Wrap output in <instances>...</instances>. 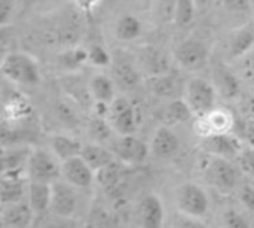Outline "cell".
I'll return each mask as SVG.
<instances>
[{"mask_svg":"<svg viewBox=\"0 0 254 228\" xmlns=\"http://www.w3.org/2000/svg\"><path fill=\"white\" fill-rule=\"evenodd\" d=\"M82 146L84 145L78 139L67 135H54L50 140V149L56 154V157L60 161L81 155Z\"/></svg>","mask_w":254,"mask_h":228,"instance_id":"obj_26","label":"cell"},{"mask_svg":"<svg viewBox=\"0 0 254 228\" xmlns=\"http://www.w3.org/2000/svg\"><path fill=\"white\" fill-rule=\"evenodd\" d=\"M241 60H242V66H241L242 78L254 88V48Z\"/></svg>","mask_w":254,"mask_h":228,"instance_id":"obj_39","label":"cell"},{"mask_svg":"<svg viewBox=\"0 0 254 228\" xmlns=\"http://www.w3.org/2000/svg\"><path fill=\"white\" fill-rule=\"evenodd\" d=\"M166 221L165 204L157 194H145L138 204V222L141 228H163Z\"/></svg>","mask_w":254,"mask_h":228,"instance_id":"obj_13","label":"cell"},{"mask_svg":"<svg viewBox=\"0 0 254 228\" xmlns=\"http://www.w3.org/2000/svg\"><path fill=\"white\" fill-rule=\"evenodd\" d=\"M142 33V24L138 17L132 14H124L120 17L115 26V36L121 42H132L136 41Z\"/></svg>","mask_w":254,"mask_h":228,"instance_id":"obj_29","label":"cell"},{"mask_svg":"<svg viewBox=\"0 0 254 228\" xmlns=\"http://www.w3.org/2000/svg\"><path fill=\"white\" fill-rule=\"evenodd\" d=\"M180 149V139L172 127L160 126L150 143V152L162 160L172 158Z\"/></svg>","mask_w":254,"mask_h":228,"instance_id":"obj_17","label":"cell"},{"mask_svg":"<svg viewBox=\"0 0 254 228\" xmlns=\"http://www.w3.org/2000/svg\"><path fill=\"white\" fill-rule=\"evenodd\" d=\"M75 5L81 9V11H85V12H90L100 0H73Z\"/></svg>","mask_w":254,"mask_h":228,"instance_id":"obj_45","label":"cell"},{"mask_svg":"<svg viewBox=\"0 0 254 228\" xmlns=\"http://www.w3.org/2000/svg\"><path fill=\"white\" fill-rule=\"evenodd\" d=\"M191 117H194L193 112L183 97L171 100L162 112L163 126H168V127H174L177 124L187 123Z\"/></svg>","mask_w":254,"mask_h":228,"instance_id":"obj_22","label":"cell"},{"mask_svg":"<svg viewBox=\"0 0 254 228\" xmlns=\"http://www.w3.org/2000/svg\"><path fill=\"white\" fill-rule=\"evenodd\" d=\"M109 67L112 70L111 78L123 91H132L139 87L142 81V70L136 57L130 55L124 49H115L112 52V61Z\"/></svg>","mask_w":254,"mask_h":228,"instance_id":"obj_4","label":"cell"},{"mask_svg":"<svg viewBox=\"0 0 254 228\" xmlns=\"http://www.w3.org/2000/svg\"><path fill=\"white\" fill-rule=\"evenodd\" d=\"M18 0H0V27L11 26Z\"/></svg>","mask_w":254,"mask_h":228,"instance_id":"obj_37","label":"cell"},{"mask_svg":"<svg viewBox=\"0 0 254 228\" xmlns=\"http://www.w3.org/2000/svg\"><path fill=\"white\" fill-rule=\"evenodd\" d=\"M81 157L94 170V173L117 160L115 154L111 149H106L99 143H85L82 146Z\"/></svg>","mask_w":254,"mask_h":228,"instance_id":"obj_23","label":"cell"},{"mask_svg":"<svg viewBox=\"0 0 254 228\" xmlns=\"http://www.w3.org/2000/svg\"><path fill=\"white\" fill-rule=\"evenodd\" d=\"M121 181H123V170L118 160L112 161L111 164L96 172V182L106 194H114L120 188Z\"/></svg>","mask_w":254,"mask_h":228,"instance_id":"obj_27","label":"cell"},{"mask_svg":"<svg viewBox=\"0 0 254 228\" xmlns=\"http://www.w3.org/2000/svg\"><path fill=\"white\" fill-rule=\"evenodd\" d=\"M200 148L206 155L236 160L242 151V143L233 133H214L202 139Z\"/></svg>","mask_w":254,"mask_h":228,"instance_id":"obj_10","label":"cell"},{"mask_svg":"<svg viewBox=\"0 0 254 228\" xmlns=\"http://www.w3.org/2000/svg\"><path fill=\"white\" fill-rule=\"evenodd\" d=\"M239 201L242 203V206L248 210L254 212V183L245 182L239 186Z\"/></svg>","mask_w":254,"mask_h":228,"instance_id":"obj_42","label":"cell"},{"mask_svg":"<svg viewBox=\"0 0 254 228\" xmlns=\"http://www.w3.org/2000/svg\"><path fill=\"white\" fill-rule=\"evenodd\" d=\"M26 175L32 182L54 183L62 179V161L51 149H30L26 163Z\"/></svg>","mask_w":254,"mask_h":228,"instance_id":"obj_3","label":"cell"},{"mask_svg":"<svg viewBox=\"0 0 254 228\" xmlns=\"http://www.w3.org/2000/svg\"><path fill=\"white\" fill-rule=\"evenodd\" d=\"M57 33H59L60 44L67 45V48L69 46H73V44L78 41L79 33H81V26H79L78 17L73 15V14L64 17V20L59 26Z\"/></svg>","mask_w":254,"mask_h":228,"instance_id":"obj_30","label":"cell"},{"mask_svg":"<svg viewBox=\"0 0 254 228\" xmlns=\"http://www.w3.org/2000/svg\"><path fill=\"white\" fill-rule=\"evenodd\" d=\"M200 173L203 181L221 195L232 194L241 185L239 169L232 163V160L206 155L202 160Z\"/></svg>","mask_w":254,"mask_h":228,"instance_id":"obj_1","label":"cell"},{"mask_svg":"<svg viewBox=\"0 0 254 228\" xmlns=\"http://www.w3.org/2000/svg\"><path fill=\"white\" fill-rule=\"evenodd\" d=\"M6 207L0 213V228H30L35 212L29 201H17L5 204Z\"/></svg>","mask_w":254,"mask_h":228,"instance_id":"obj_16","label":"cell"},{"mask_svg":"<svg viewBox=\"0 0 254 228\" xmlns=\"http://www.w3.org/2000/svg\"><path fill=\"white\" fill-rule=\"evenodd\" d=\"M171 228H209V227L205 222H202L199 218H191L178 213L177 216H174Z\"/></svg>","mask_w":254,"mask_h":228,"instance_id":"obj_38","label":"cell"},{"mask_svg":"<svg viewBox=\"0 0 254 228\" xmlns=\"http://www.w3.org/2000/svg\"><path fill=\"white\" fill-rule=\"evenodd\" d=\"M12 41V30L11 26H5V27H0V49L5 51L9 44Z\"/></svg>","mask_w":254,"mask_h":228,"instance_id":"obj_44","label":"cell"},{"mask_svg":"<svg viewBox=\"0 0 254 228\" xmlns=\"http://www.w3.org/2000/svg\"><path fill=\"white\" fill-rule=\"evenodd\" d=\"M183 98L187 101L194 117H203L215 107L217 90L212 82L203 78H191L186 84Z\"/></svg>","mask_w":254,"mask_h":228,"instance_id":"obj_5","label":"cell"},{"mask_svg":"<svg viewBox=\"0 0 254 228\" xmlns=\"http://www.w3.org/2000/svg\"><path fill=\"white\" fill-rule=\"evenodd\" d=\"M0 72L9 82L20 87H35L41 82L39 63L23 51L6 52L0 61Z\"/></svg>","mask_w":254,"mask_h":228,"instance_id":"obj_2","label":"cell"},{"mask_svg":"<svg viewBox=\"0 0 254 228\" xmlns=\"http://www.w3.org/2000/svg\"><path fill=\"white\" fill-rule=\"evenodd\" d=\"M30 149L27 148H0V176L26 172V163Z\"/></svg>","mask_w":254,"mask_h":228,"instance_id":"obj_19","label":"cell"},{"mask_svg":"<svg viewBox=\"0 0 254 228\" xmlns=\"http://www.w3.org/2000/svg\"><path fill=\"white\" fill-rule=\"evenodd\" d=\"M62 179L78 189H87L96 181L94 170L81 155L62 161Z\"/></svg>","mask_w":254,"mask_h":228,"instance_id":"obj_12","label":"cell"},{"mask_svg":"<svg viewBox=\"0 0 254 228\" xmlns=\"http://www.w3.org/2000/svg\"><path fill=\"white\" fill-rule=\"evenodd\" d=\"M75 186L63 179L51 183L50 212L56 216H73L78 209V194Z\"/></svg>","mask_w":254,"mask_h":228,"instance_id":"obj_11","label":"cell"},{"mask_svg":"<svg viewBox=\"0 0 254 228\" xmlns=\"http://www.w3.org/2000/svg\"><path fill=\"white\" fill-rule=\"evenodd\" d=\"M196 17L194 0H177L174 8V21L178 27H189Z\"/></svg>","mask_w":254,"mask_h":228,"instance_id":"obj_32","label":"cell"},{"mask_svg":"<svg viewBox=\"0 0 254 228\" xmlns=\"http://www.w3.org/2000/svg\"><path fill=\"white\" fill-rule=\"evenodd\" d=\"M115 82L111 76L106 75H94L91 76L90 82H88V90H90V95L94 101H102V103H108L111 104V101L117 97L115 94Z\"/></svg>","mask_w":254,"mask_h":228,"instance_id":"obj_25","label":"cell"},{"mask_svg":"<svg viewBox=\"0 0 254 228\" xmlns=\"http://www.w3.org/2000/svg\"><path fill=\"white\" fill-rule=\"evenodd\" d=\"M60 63L67 70H76L88 63V49L81 46H69L60 55Z\"/></svg>","mask_w":254,"mask_h":228,"instance_id":"obj_31","label":"cell"},{"mask_svg":"<svg viewBox=\"0 0 254 228\" xmlns=\"http://www.w3.org/2000/svg\"><path fill=\"white\" fill-rule=\"evenodd\" d=\"M224 228H254L251 222L236 209H227L223 213Z\"/></svg>","mask_w":254,"mask_h":228,"instance_id":"obj_34","label":"cell"},{"mask_svg":"<svg viewBox=\"0 0 254 228\" xmlns=\"http://www.w3.org/2000/svg\"><path fill=\"white\" fill-rule=\"evenodd\" d=\"M6 121H23L32 115V104L23 94H11L2 106Z\"/></svg>","mask_w":254,"mask_h":228,"instance_id":"obj_24","label":"cell"},{"mask_svg":"<svg viewBox=\"0 0 254 228\" xmlns=\"http://www.w3.org/2000/svg\"><path fill=\"white\" fill-rule=\"evenodd\" d=\"M111 151L115 154L120 163L136 166L147 160L150 154V146L135 135H127V136H120L114 142Z\"/></svg>","mask_w":254,"mask_h":228,"instance_id":"obj_9","label":"cell"},{"mask_svg":"<svg viewBox=\"0 0 254 228\" xmlns=\"http://www.w3.org/2000/svg\"><path fill=\"white\" fill-rule=\"evenodd\" d=\"M112 61V52H109L105 46L94 44L88 48V63L96 67H108Z\"/></svg>","mask_w":254,"mask_h":228,"instance_id":"obj_33","label":"cell"},{"mask_svg":"<svg viewBox=\"0 0 254 228\" xmlns=\"http://www.w3.org/2000/svg\"><path fill=\"white\" fill-rule=\"evenodd\" d=\"M203 120H205L209 135L232 133V130L235 127V120H233L232 112L227 110L226 107H220V106H215L214 109H211L206 115H203Z\"/></svg>","mask_w":254,"mask_h":228,"instance_id":"obj_21","label":"cell"},{"mask_svg":"<svg viewBox=\"0 0 254 228\" xmlns=\"http://www.w3.org/2000/svg\"><path fill=\"white\" fill-rule=\"evenodd\" d=\"M85 228H109L111 219L102 207H93L88 213Z\"/></svg>","mask_w":254,"mask_h":228,"instance_id":"obj_36","label":"cell"},{"mask_svg":"<svg viewBox=\"0 0 254 228\" xmlns=\"http://www.w3.org/2000/svg\"><path fill=\"white\" fill-rule=\"evenodd\" d=\"M254 48V30L248 26L235 32L229 41V54L232 58H242Z\"/></svg>","mask_w":254,"mask_h":228,"instance_id":"obj_28","label":"cell"},{"mask_svg":"<svg viewBox=\"0 0 254 228\" xmlns=\"http://www.w3.org/2000/svg\"><path fill=\"white\" fill-rule=\"evenodd\" d=\"M44 228H85L82 227L76 219H73V216H56L53 215V218L45 224Z\"/></svg>","mask_w":254,"mask_h":228,"instance_id":"obj_41","label":"cell"},{"mask_svg":"<svg viewBox=\"0 0 254 228\" xmlns=\"http://www.w3.org/2000/svg\"><path fill=\"white\" fill-rule=\"evenodd\" d=\"M223 5L232 12H248L251 9V0H223Z\"/></svg>","mask_w":254,"mask_h":228,"instance_id":"obj_43","label":"cell"},{"mask_svg":"<svg viewBox=\"0 0 254 228\" xmlns=\"http://www.w3.org/2000/svg\"><path fill=\"white\" fill-rule=\"evenodd\" d=\"M111 124L106 118H100L96 117L94 120H91L90 123V135L93 136V139H96L97 142H103L111 136Z\"/></svg>","mask_w":254,"mask_h":228,"instance_id":"obj_35","label":"cell"},{"mask_svg":"<svg viewBox=\"0 0 254 228\" xmlns=\"http://www.w3.org/2000/svg\"><path fill=\"white\" fill-rule=\"evenodd\" d=\"M236 160H239V166L245 173L254 176V148L251 146L242 148Z\"/></svg>","mask_w":254,"mask_h":228,"instance_id":"obj_40","label":"cell"},{"mask_svg":"<svg viewBox=\"0 0 254 228\" xmlns=\"http://www.w3.org/2000/svg\"><path fill=\"white\" fill-rule=\"evenodd\" d=\"M214 76V87L217 94H221L224 98H236L241 94V82L238 76L230 72L224 64H217L212 72Z\"/></svg>","mask_w":254,"mask_h":228,"instance_id":"obj_18","label":"cell"},{"mask_svg":"<svg viewBox=\"0 0 254 228\" xmlns=\"http://www.w3.org/2000/svg\"><path fill=\"white\" fill-rule=\"evenodd\" d=\"M147 87L154 95L160 98H168V100L181 98L184 94V88H186L181 79L172 72H166V73L156 75V76H148Z\"/></svg>","mask_w":254,"mask_h":228,"instance_id":"obj_15","label":"cell"},{"mask_svg":"<svg viewBox=\"0 0 254 228\" xmlns=\"http://www.w3.org/2000/svg\"><path fill=\"white\" fill-rule=\"evenodd\" d=\"M175 204L178 213L199 219H202L209 210L208 194L194 182H186L180 185L175 192Z\"/></svg>","mask_w":254,"mask_h":228,"instance_id":"obj_6","label":"cell"},{"mask_svg":"<svg viewBox=\"0 0 254 228\" xmlns=\"http://www.w3.org/2000/svg\"><path fill=\"white\" fill-rule=\"evenodd\" d=\"M136 60L139 63V67L142 73L148 76L162 75L166 72H171V60L165 49L154 45H145L139 49Z\"/></svg>","mask_w":254,"mask_h":228,"instance_id":"obj_14","label":"cell"},{"mask_svg":"<svg viewBox=\"0 0 254 228\" xmlns=\"http://www.w3.org/2000/svg\"><path fill=\"white\" fill-rule=\"evenodd\" d=\"M175 60L187 72H197L208 64L209 60V49L208 46L194 38L186 39L180 44L175 49Z\"/></svg>","mask_w":254,"mask_h":228,"instance_id":"obj_8","label":"cell"},{"mask_svg":"<svg viewBox=\"0 0 254 228\" xmlns=\"http://www.w3.org/2000/svg\"><path fill=\"white\" fill-rule=\"evenodd\" d=\"M106 120L109 121L112 130H115L120 136L135 135L138 130V110L124 95H117L111 101Z\"/></svg>","mask_w":254,"mask_h":228,"instance_id":"obj_7","label":"cell"},{"mask_svg":"<svg viewBox=\"0 0 254 228\" xmlns=\"http://www.w3.org/2000/svg\"><path fill=\"white\" fill-rule=\"evenodd\" d=\"M27 201L35 215H44L50 210L51 204V183L32 182L27 185Z\"/></svg>","mask_w":254,"mask_h":228,"instance_id":"obj_20","label":"cell"}]
</instances>
